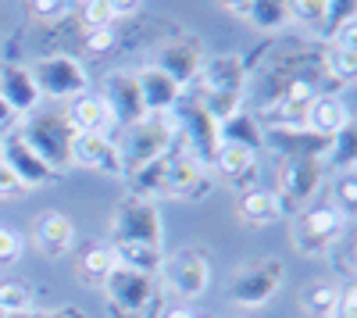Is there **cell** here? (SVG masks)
I'll return each mask as SVG.
<instances>
[{
	"mask_svg": "<svg viewBox=\"0 0 357 318\" xmlns=\"http://www.w3.org/2000/svg\"><path fill=\"white\" fill-rule=\"evenodd\" d=\"M104 104L111 111L114 126H136L139 119H146V107H143V97H139V82H136V72H126V68H114L104 75Z\"/></svg>",
	"mask_w": 357,
	"mask_h": 318,
	"instance_id": "16",
	"label": "cell"
},
{
	"mask_svg": "<svg viewBox=\"0 0 357 318\" xmlns=\"http://www.w3.org/2000/svg\"><path fill=\"white\" fill-rule=\"evenodd\" d=\"M75 126L68 122V114L61 111H33L22 122L18 139L33 151L43 165H50L57 176H65L72 168V147H75Z\"/></svg>",
	"mask_w": 357,
	"mask_h": 318,
	"instance_id": "3",
	"label": "cell"
},
{
	"mask_svg": "<svg viewBox=\"0 0 357 318\" xmlns=\"http://www.w3.org/2000/svg\"><path fill=\"white\" fill-rule=\"evenodd\" d=\"M100 297H104V308L111 311V318H161V311H165V290L158 279L118 268V265L104 279Z\"/></svg>",
	"mask_w": 357,
	"mask_h": 318,
	"instance_id": "2",
	"label": "cell"
},
{
	"mask_svg": "<svg viewBox=\"0 0 357 318\" xmlns=\"http://www.w3.org/2000/svg\"><path fill=\"white\" fill-rule=\"evenodd\" d=\"M33 240H36L43 257H50V262H65V257L75 250V222L68 215H61V211H47L33 225Z\"/></svg>",
	"mask_w": 357,
	"mask_h": 318,
	"instance_id": "18",
	"label": "cell"
},
{
	"mask_svg": "<svg viewBox=\"0 0 357 318\" xmlns=\"http://www.w3.org/2000/svg\"><path fill=\"white\" fill-rule=\"evenodd\" d=\"M240 218L247 225H272L282 218V208H279V197L268 190V186H250L240 193Z\"/></svg>",
	"mask_w": 357,
	"mask_h": 318,
	"instance_id": "26",
	"label": "cell"
},
{
	"mask_svg": "<svg viewBox=\"0 0 357 318\" xmlns=\"http://www.w3.org/2000/svg\"><path fill=\"white\" fill-rule=\"evenodd\" d=\"M264 147L272 154H279L282 161H301V158L325 161V154H329V136L314 132L311 126H268Z\"/></svg>",
	"mask_w": 357,
	"mask_h": 318,
	"instance_id": "15",
	"label": "cell"
},
{
	"mask_svg": "<svg viewBox=\"0 0 357 318\" xmlns=\"http://www.w3.org/2000/svg\"><path fill=\"white\" fill-rule=\"evenodd\" d=\"M25 186L15 179V172L4 165V158H0V200H11V197H22Z\"/></svg>",
	"mask_w": 357,
	"mask_h": 318,
	"instance_id": "41",
	"label": "cell"
},
{
	"mask_svg": "<svg viewBox=\"0 0 357 318\" xmlns=\"http://www.w3.org/2000/svg\"><path fill=\"white\" fill-rule=\"evenodd\" d=\"M321 61H325V47L318 40H268L261 50L243 57V104H254V119L272 114V107L282 100V93L293 82H314L321 79Z\"/></svg>",
	"mask_w": 357,
	"mask_h": 318,
	"instance_id": "1",
	"label": "cell"
},
{
	"mask_svg": "<svg viewBox=\"0 0 357 318\" xmlns=\"http://www.w3.org/2000/svg\"><path fill=\"white\" fill-rule=\"evenodd\" d=\"M136 82H139V97H143L146 114H168V111L178 104V97H183V86L172 82V79H168L161 68H154V65L139 68V72H136Z\"/></svg>",
	"mask_w": 357,
	"mask_h": 318,
	"instance_id": "22",
	"label": "cell"
},
{
	"mask_svg": "<svg viewBox=\"0 0 357 318\" xmlns=\"http://www.w3.org/2000/svg\"><path fill=\"white\" fill-rule=\"evenodd\" d=\"M118 33H114V25H107V29H86V36H82V47H86V54L89 57H100V54H111L118 43Z\"/></svg>",
	"mask_w": 357,
	"mask_h": 318,
	"instance_id": "37",
	"label": "cell"
},
{
	"mask_svg": "<svg viewBox=\"0 0 357 318\" xmlns=\"http://www.w3.org/2000/svg\"><path fill=\"white\" fill-rule=\"evenodd\" d=\"M75 272H79V279L89 286V290H100V286H104V279L114 272V257H111V247H107V243H86V247L79 250Z\"/></svg>",
	"mask_w": 357,
	"mask_h": 318,
	"instance_id": "28",
	"label": "cell"
},
{
	"mask_svg": "<svg viewBox=\"0 0 357 318\" xmlns=\"http://www.w3.org/2000/svg\"><path fill=\"white\" fill-rule=\"evenodd\" d=\"M111 257L118 268H129L139 275L158 279L161 262H165V247H151V243H136V240H111Z\"/></svg>",
	"mask_w": 357,
	"mask_h": 318,
	"instance_id": "23",
	"label": "cell"
},
{
	"mask_svg": "<svg viewBox=\"0 0 357 318\" xmlns=\"http://www.w3.org/2000/svg\"><path fill=\"white\" fill-rule=\"evenodd\" d=\"M0 151H4V136H0Z\"/></svg>",
	"mask_w": 357,
	"mask_h": 318,
	"instance_id": "47",
	"label": "cell"
},
{
	"mask_svg": "<svg viewBox=\"0 0 357 318\" xmlns=\"http://www.w3.org/2000/svg\"><path fill=\"white\" fill-rule=\"evenodd\" d=\"M247 18H250V25L257 29V33L275 36L289 25V8H286V0H250Z\"/></svg>",
	"mask_w": 357,
	"mask_h": 318,
	"instance_id": "32",
	"label": "cell"
},
{
	"mask_svg": "<svg viewBox=\"0 0 357 318\" xmlns=\"http://www.w3.org/2000/svg\"><path fill=\"white\" fill-rule=\"evenodd\" d=\"M29 11H33L36 18L43 22H61L72 8H75V0H25Z\"/></svg>",
	"mask_w": 357,
	"mask_h": 318,
	"instance_id": "38",
	"label": "cell"
},
{
	"mask_svg": "<svg viewBox=\"0 0 357 318\" xmlns=\"http://www.w3.org/2000/svg\"><path fill=\"white\" fill-rule=\"evenodd\" d=\"M329 204H333L343 218H354V215H357V172H336Z\"/></svg>",
	"mask_w": 357,
	"mask_h": 318,
	"instance_id": "34",
	"label": "cell"
},
{
	"mask_svg": "<svg viewBox=\"0 0 357 318\" xmlns=\"http://www.w3.org/2000/svg\"><path fill=\"white\" fill-rule=\"evenodd\" d=\"M161 318H207V315H200V311H193L186 304H175V308H165Z\"/></svg>",
	"mask_w": 357,
	"mask_h": 318,
	"instance_id": "44",
	"label": "cell"
},
{
	"mask_svg": "<svg viewBox=\"0 0 357 318\" xmlns=\"http://www.w3.org/2000/svg\"><path fill=\"white\" fill-rule=\"evenodd\" d=\"M111 240H136V243H151V247H165V218L154 200H143L126 193L114 204L111 222H107Z\"/></svg>",
	"mask_w": 357,
	"mask_h": 318,
	"instance_id": "10",
	"label": "cell"
},
{
	"mask_svg": "<svg viewBox=\"0 0 357 318\" xmlns=\"http://www.w3.org/2000/svg\"><path fill=\"white\" fill-rule=\"evenodd\" d=\"M340 282L336 279H311L301 290V311L307 318H336Z\"/></svg>",
	"mask_w": 357,
	"mask_h": 318,
	"instance_id": "29",
	"label": "cell"
},
{
	"mask_svg": "<svg viewBox=\"0 0 357 318\" xmlns=\"http://www.w3.org/2000/svg\"><path fill=\"white\" fill-rule=\"evenodd\" d=\"M218 176L229 179L236 190H250L257 186V176H261V161H257V151H247V147H236V143H222V151L215 158Z\"/></svg>",
	"mask_w": 357,
	"mask_h": 318,
	"instance_id": "21",
	"label": "cell"
},
{
	"mask_svg": "<svg viewBox=\"0 0 357 318\" xmlns=\"http://www.w3.org/2000/svg\"><path fill=\"white\" fill-rule=\"evenodd\" d=\"M172 147H175V122H172V114H146V119H139L136 126H129L126 129V139L118 143L122 172L129 176V172L143 168L146 161L168 154Z\"/></svg>",
	"mask_w": 357,
	"mask_h": 318,
	"instance_id": "9",
	"label": "cell"
},
{
	"mask_svg": "<svg viewBox=\"0 0 357 318\" xmlns=\"http://www.w3.org/2000/svg\"><path fill=\"white\" fill-rule=\"evenodd\" d=\"M325 161L314 158H301V161H282L279 165V176H275V197H279V208L282 215H296L311 208V200L318 197L321 183H325Z\"/></svg>",
	"mask_w": 357,
	"mask_h": 318,
	"instance_id": "11",
	"label": "cell"
},
{
	"mask_svg": "<svg viewBox=\"0 0 357 318\" xmlns=\"http://www.w3.org/2000/svg\"><path fill=\"white\" fill-rule=\"evenodd\" d=\"M72 165L89 168V172H104V176L122 179V154H118V143L111 136L100 132H79L75 147H72Z\"/></svg>",
	"mask_w": 357,
	"mask_h": 318,
	"instance_id": "17",
	"label": "cell"
},
{
	"mask_svg": "<svg viewBox=\"0 0 357 318\" xmlns=\"http://www.w3.org/2000/svg\"><path fill=\"white\" fill-rule=\"evenodd\" d=\"M79 18H82L86 29H107V25H114L111 0H79Z\"/></svg>",
	"mask_w": 357,
	"mask_h": 318,
	"instance_id": "36",
	"label": "cell"
},
{
	"mask_svg": "<svg viewBox=\"0 0 357 318\" xmlns=\"http://www.w3.org/2000/svg\"><path fill=\"white\" fill-rule=\"evenodd\" d=\"M307 126L333 139L340 129L350 126V107L343 104V97H314V104L307 111Z\"/></svg>",
	"mask_w": 357,
	"mask_h": 318,
	"instance_id": "27",
	"label": "cell"
},
{
	"mask_svg": "<svg viewBox=\"0 0 357 318\" xmlns=\"http://www.w3.org/2000/svg\"><path fill=\"white\" fill-rule=\"evenodd\" d=\"M15 119H18V114H15V111H11V107L4 104V100H0V132H4V129H8V126H11Z\"/></svg>",
	"mask_w": 357,
	"mask_h": 318,
	"instance_id": "45",
	"label": "cell"
},
{
	"mask_svg": "<svg viewBox=\"0 0 357 318\" xmlns=\"http://www.w3.org/2000/svg\"><path fill=\"white\" fill-rule=\"evenodd\" d=\"M336 318H357V282H340Z\"/></svg>",
	"mask_w": 357,
	"mask_h": 318,
	"instance_id": "40",
	"label": "cell"
},
{
	"mask_svg": "<svg viewBox=\"0 0 357 318\" xmlns=\"http://www.w3.org/2000/svg\"><path fill=\"white\" fill-rule=\"evenodd\" d=\"M222 8H229L232 15H247V8H250V0H222Z\"/></svg>",
	"mask_w": 357,
	"mask_h": 318,
	"instance_id": "46",
	"label": "cell"
},
{
	"mask_svg": "<svg viewBox=\"0 0 357 318\" xmlns=\"http://www.w3.org/2000/svg\"><path fill=\"white\" fill-rule=\"evenodd\" d=\"M36 308H40L36 304V286L29 279H4L0 282V311L8 318H25Z\"/></svg>",
	"mask_w": 357,
	"mask_h": 318,
	"instance_id": "30",
	"label": "cell"
},
{
	"mask_svg": "<svg viewBox=\"0 0 357 318\" xmlns=\"http://www.w3.org/2000/svg\"><path fill=\"white\" fill-rule=\"evenodd\" d=\"M158 275L165 294L178 297L183 304L200 301L211 286V254L204 247H178L175 254H165Z\"/></svg>",
	"mask_w": 357,
	"mask_h": 318,
	"instance_id": "8",
	"label": "cell"
},
{
	"mask_svg": "<svg viewBox=\"0 0 357 318\" xmlns=\"http://www.w3.org/2000/svg\"><path fill=\"white\" fill-rule=\"evenodd\" d=\"M25 318H86V311L82 308H50V311L36 308L33 315H25Z\"/></svg>",
	"mask_w": 357,
	"mask_h": 318,
	"instance_id": "42",
	"label": "cell"
},
{
	"mask_svg": "<svg viewBox=\"0 0 357 318\" xmlns=\"http://www.w3.org/2000/svg\"><path fill=\"white\" fill-rule=\"evenodd\" d=\"M204 93L200 104L207 107L215 122L232 119L236 111H243V86H247V72H243V57L240 54H218V57H204Z\"/></svg>",
	"mask_w": 357,
	"mask_h": 318,
	"instance_id": "4",
	"label": "cell"
},
{
	"mask_svg": "<svg viewBox=\"0 0 357 318\" xmlns=\"http://www.w3.org/2000/svg\"><path fill=\"white\" fill-rule=\"evenodd\" d=\"M357 165V129L354 122L347 129H340L333 139H329V154H325V168L333 172H354Z\"/></svg>",
	"mask_w": 357,
	"mask_h": 318,
	"instance_id": "33",
	"label": "cell"
},
{
	"mask_svg": "<svg viewBox=\"0 0 357 318\" xmlns=\"http://www.w3.org/2000/svg\"><path fill=\"white\" fill-rule=\"evenodd\" d=\"M215 193V176L211 168L200 165L193 154H186L183 147H172L168 154V183H165V197L168 200H186V204H200Z\"/></svg>",
	"mask_w": 357,
	"mask_h": 318,
	"instance_id": "13",
	"label": "cell"
},
{
	"mask_svg": "<svg viewBox=\"0 0 357 318\" xmlns=\"http://www.w3.org/2000/svg\"><path fill=\"white\" fill-rule=\"evenodd\" d=\"M0 100H4L15 114H33L40 111V90L33 82V72L25 65H4L0 68Z\"/></svg>",
	"mask_w": 357,
	"mask_h": 318,
	"instance_id": "20",
	"label": "cell"
},
{
	"mask_svg": "<svg viewBox=\"0 0 357 318\" xmlns=\"http://www.w3.org/2000/svg\"><path fill=\"white\" fill-rule=\"evenodd\" d=\"M0 158H4V165L15 172V179H18L25 190H33V186H54L57 179H61L50 165H43L33 151H29L18 136L4 139V151H0Z\"/></svg>",
	"mask_w": 357,
	"mask_h": 318,
	"instance_id": "19",
	"label": "cell"
},
{
	"mask_svg": "<svg viewBox=\"0 0 357 318\" xmlns=\"http://www.w3.org/2000/svg\"><path fill=\"white\" fill-rule=\"evenodd\" d=\"M0 318H8V315H4V311H0Z\"/></svg>",
	"mask_w": 357,
	"mask_h": 318,
	"instance_id": "48",
	"label": "cell"
},
{
	"mask_svg": "<svg viewBox=\"0 0 357 318\" xmlns=\"http://www.w3.org/2000/svg\"><path fill=\"white\" fill-rule=\"evenodd\" d=\"M218 136H222V143H236V147H247V151H264V126L247 107L236 111L232 119L218 122Z\"/></svg>",
	"mask_w": 357,
	"mask_h": 318,
	"instance_id": "25",
	"label": "cell"
},
{
	"mask_svg": "<svg viewBox=\"0 0 357 318\" xmlns=\"http://www.w3.org/2000/svg\"><path fill=\"white\" fill-rule=\"evenodd\" d=\"M282 282H286L282 257H250L229 275V301L236 308L257 311L279 297Z\"/></svg>",
	"mask_w": 357,
	"mask_h": 318,
	"instance_id": "6",
	"label": "cell"
},
{
	"mask_svg": "<svg viewBox=\"0 0 357 318\" xmlns=\"http://www.w3.org/2000/svg\"><path fill=\"white\" fill-rule=\"evenodd\" d=\"M22 250H25V240H22L18 229L0 225V265H15L22 257Z\"/></svg>",
	"mask_w": 357,
	"mask_h": 318,
	"instance_id": "39",
	"label": "cell"
},
{
	"mask_svg": "<svg viewBox=\"0 0 357 318\" xmlns=\"http://www.w3.org/2000/svg\"><path fill=\"white\" fill-rule=\"evenodd\" d=\"M68 122L75 126V132H100L107 136L114 129V119L104 104L100 93H82L72 100V111H68Z\"/></svg>",
	"mask_w": 357,
	"mask_h": 318,
	"instance_id": "24",
	"label": "cell"
},
{
	"mask_svg": "<svg viewBox=\"0 0 357 318\" xmlns=\"http://www.w3.org/2000/svg\"><path fill=\"white\" fill-rule=\"evenodd\" d=\"M204 43L193 36V33H172L168 40H161L158 47H154V68H161L172 82H178L186 90V86L200 75V68H204Z\"/></svg>",
	"mask_w": 357,
	"mask_h": 318,
	"instance_id": "14",
	"label": "cell"
},
{
	"mask_svg": "<svg viewBox=\"0 0 357 318\" xmlns=\"http://www.w3.org/2000/svg\"><path fill=\"white\" fill-rule=\"evenodd\" d=\"M175 122V143H183V151L193 154L200 165L211 168L218 151H222V136H218V122L207 114V107L200 104V97H178V104L168 111Z\"/></svg>",
	"mask_w": 357,
	"mask_h": 318,
	"instance_id": "5",
	"label": "cell"
},
{
	"mask_svg": "<svg viewBox=\"0 0 357 318\" xmlns=\"http://www.w3.org/2000/svg\"><path fill=\"white\" fill-rule=\"evenodd\" d=\"M350 229V218H343L329 200L314 208H304L293 215V233L289 243L304 257H329V250L340 243V236Z\"/></svg>",
	"mask_w": 357,
	"mask_h": 318,
	"instance_id": "7",
	"label": "cell"
},
{
	"mask_svg": "<svg viewBox=\"0 0 357 318\" xmlns=\"http://www.w3.org/2000/svg\"><path fill=\"white\" fill-rule=\"evenodd\" d=\"M350 22H357V0H325V18L311 33V40L318 43H333L340 29H347Z\"/></svg>",
	"mask_w": 357,
	"mask_h": 318,
	"instance_id": "31",
	"label": "cell"
},
{
	"mask_svg": "<svg viewBox=\"0 0 357 318\" xmlns=\"http://www.w3.org/2000/svg\"><path fill=\"white\" fill-rule=\"evenodd\" d=\"M139 4L143 0H111V11H114V18H132L139 11Z\"/></svg>",
	"mask_w": 357,
	"mask_h": 318,
	"instance_id": "43",
	"label": "cell"
},
{
	"mask_svg": "<svg viewBox=\"0 0 357 318\" xmlns=\"http://www.w3.org/2000/svg\"><path fill=\"white\" fill-rule=\"evenodd\" d=\"M29 72H33V82H36L40 97L75 100V97L89 93V72L72 54H47Z\"/></svg>",
	"mask_w": 357,
	"mask_h": 318,
	"instance_id": "12",
	"label": "cell"
},
{
	"mask_svg": "<svg viewBox=\"0 0 357 318\" xmlns=\"http://www.w3.org/2000/svg\"><path fill=\"white\" fill-rule=\"evenodd\" d=\"M286 8H289V25H304L311 33L325 18V0H286Z\"/></svg>",
	"mask_w": 357,
	"mask_h": 318,
	"instance_id": "35",
	"label": "cell"
}]
</instances>
